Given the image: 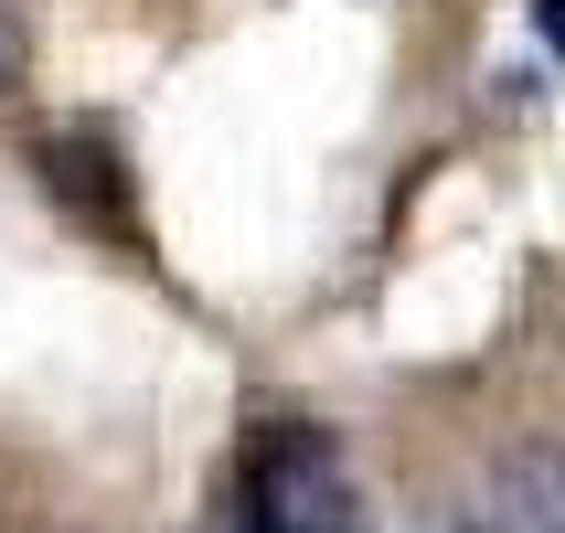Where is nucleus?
Masks as SVG:
<instances>
[{
    "mask_svg": "<svg viewBox=\"0 0 565 533\" xmlns=\"http://www.w3.org/2000/svg\"><path fill=\"white\" fill-rule=\"evenodd\" d=\"M246 533H363V502H352V470L320 427H267L246 448Z\"/></svg>",
    "mask_w": 565,
    "mask_h": 533,
    "instance_id": "nucleus-1",
    "label": "nucleus"
},
{
    "mask_svg": "<svg viewBox=\"0 0 565 533\" xmlns=\"http://www.w3.org/2000/svg\"><path fill=\"white\" fill-rule=\"evenodd\" d=\"M491 523L502 533H565V448H502L491 459Z\"/></svg>",
    "mask_w": 565,
    "mask_h": 533,
    "instance_id": "nucleus-2",
    "label": "nucleus"
},
{
    "mask_svg": "<svg viewBox=\"0 0 565 533\" xmlns=\"http://www.w3.org/2000/svg\"><path fill=\"white\" fill-rule=\"evenodd\" d=\"M22 86V22H11V11H0V96Z\"/></svg>",
    "mask_w": 565,
    "mask_h": 533,
    "instance_id": "nucleus-3",
    "label": "nucleus"
},
{
    "mask_svg": "<svg viewBox=\"0 0 565 533\" xmlns=\"http://www.w3.org/2000/svg\"><path fill=\"white\" fill-rule=\"evenodd\" d=\"M534 32H544V43L565 54V0H534Z\"/></svg>",
    "mask_w": 565,
    "mask_h": 533,
    "instance_id": "nucleus-4",
    "label": "nucleus"
},
{
    "mask_svg": "<svg viewBox=\"0 0 565 533\" xmlns=\"http://www.w3.org/2000/svg\"><path fill=\"white\" fill-rule=\"evenodd\" d=\"M192 533H246V512H214V523H192Z\"/></svg>",
    "mask_w": 565,
    "mask_h": 533,
    "instance_id": "nucleus-5",
    "label": "nucleus"
},
{
    "mask_svg": "<svg viewBox=\"0 0 565 533\" xmlns=\"http://www.w3.org/2000/svg\"><path fill=\"white\" fill-rule=\"evenodd\" d=\"M438 533H502V523H438Z\"/></svg>",
    "mask_w": 565,
    "mask_h": 533,
    "instance_id": "nucleus-6",
    "label": "nucleus"
}]
</instances>
